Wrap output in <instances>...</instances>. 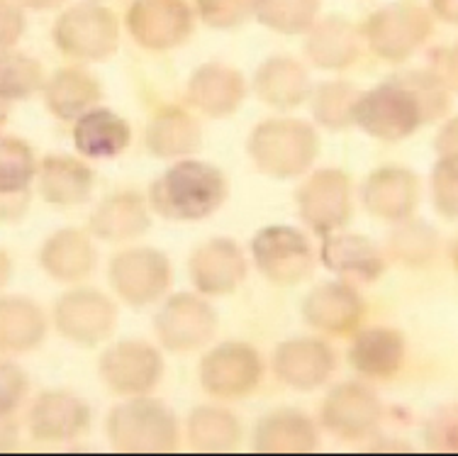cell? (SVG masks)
<instances>
[{
	"mask_svg": "<svg viewBox=\"0 0 458 456\" xmlns=\"http://www.w3.org/2000/svg\"><path fill=\"white\" fill-rule=\"evenodd\" d=\"M446 110L449 93L444 81L437 73L412 71L361 93L353 108V123L376 140L400 142Z\"/></svg>",
	"mask_w": 458,
	"mask_h": 456,
	"instance_id": "cell-1",
	"label": "cell"
},
{
	"mask_svg": "<svg viewBox=\"0 0 458 456\" xmlns=\"http://www.w3.org/2000/svg\"><path fill=\"white\" fill-rule=\"evenodd\" d=\"M220 168L205 161H178L151 185V208L166 219H203L227 201Z\"/></svg>",
	"mask_w": 458,
	"mask_h": 456,
	"instance_id": "cell-2",
	"label": "cell"
},
{
	"mask_svg": "<svg viewBox=\"0 0 458 456\" xmlns=\"http://www.w3.org/2000/svg\"><path fill=\"white\" fill-rule=\"evenodd\" d=\"M249 157L261 174L271 178L302 176L318 159V132L300 120H266L249 137Z\"/></svg>",
	"mask_w": 458,
	"mask_h": 456,
	"instance_id": "cell-3",
	"label": "cell"
},
{
	"mask_svg": "<svg viewBox=\"0 0 458 456\" xmlns=\"http://www.w3.org/2000/svg\"><path fill=\"white\" fill-rule=\"evenodd\" d=\"M107 439L117 452H174L178 447L176 415L154 398H134L113 408Z\"/></svg>",
	"mask_w": 458,
	"mask_h": 456,
	"instance_id": "cell-4",
	"label": "cell"
},
{
	"mask_svg": "<svg viewBox=\"0 0 458 456\" xmlns=\"http://www.w3.org/2000/svg\"><path fill=\"white\" fill-rule=\"evenodd\" d=\"M251 254L259 271L276 286H295L305 281L315 266L308 237L300 229L285 225L261 229L251 242Z\"/></svg>",
	"mask_w": 458,
	"mask_h": 456,
	"instance_id": "cell-5",
	"label": "cell"
},
{
	"mask_svg": "<svg viewBox=\"0 0 458 456\" xmlns=\"http://www.w3.org/2000/svg\"><path fill=\"white\" fill-rule=\"evenodd\" d=\"M54 39L71 59L103 62L117 47V20L100 5H76L59 18Z\"/></svg>",
	"mask_w": 458,
	"mask_h": 456,
	"instance_id": "cell-6",
	"label": "cell"
},
{
	"mask_svg": "<svg viewBox=\"0 0 458 456\" xmlns=\"http://www.w3.org/2000/svg\"><path fill=\"white\" fill-rule=\"evenodd\" d=\"M363 32L380 59L405 62L432 35V18L417 5H388L370 15Z\"/></svg>",
	"mask_w": 458,
	"mask_h": 456,
	"instance_id": "cell-7",
	"label": "cell"
},
{
	"mask_svg": "<svg viewBox=\"0 0 458 456\" xmlns=\"http://www.w3.org/2000/svg\"><path fill=\"white\" fill-rule=\"evenodd\" d=\"M171 263L157 249H127L110 262V286L130 305H149L171 286Z\"/></svg>",
	"mask_w": 458,
	"mask_h": 456,
	"instance_id": "cell-8",
	"label": "cell"
},
{
	"mask_svg": "<svg viewBox=\"0 0 458 456\" xmlns=\"http://www.w3.org/2000/svg\"><path fill=\"white\" fill-rule=\"evenodd\" d=\"M300 218L318 235H332L352 218V181L339 168H322L298 191Z\"/></svg>",
	"mask_w": 458,
	"mask_h": 456,
	"instance_id": "cell-9",
	"label": "cell"
},
{
	"mask_svg": "<svg viewBox=\"0 0 458 456\" xmlns=\"http://www.w3.org/2000/svg\"><path fill=\"white\" fill-rule=\"evenodd\" d=\"M54 323L71 342L96 347L113 334L117 325V307L100 290H69L56 300Z\"/></svg>",
	"mask_w": 458,
	"mask_h": 456,
	"instance_id": "cell-10",
	"label": "cell"
},
{
	"mask_svg": "<svg viewBox=\"0 0 458 456\" xmlns=\"http://www.w3.org/2000/svg\"><path fill=\"white\" fill-rule=\"evenodd\" d=\"M261 357L244 342H225L205 354L200 364V383L217 398H244L254 393L261 381Z\"/></svg>",
	"mask_w": 458,
	"mask_h": 456,
	"instance_id": "cell-11",
	"label": "cell"
},
{
	"mask_svg": "<svg viewBox=\"0 0 458 456\" xmlns=\"http://www.w3.org/2000/svg\"><path fill=\"white\" fill-rule=\"evenodd\" d=\"M383 403L378 395L361 383H342L322 403V425L344 442L369 439L383 422Z\"/></svg>",
	"mask_w": 458,
	"mask_h": 456,
	"instance_id": "cell-12",
	"label": "cell"
},
{
	"mask_svg": "<svg viewBox=\"0 0 458 456\" xmlns=\"http://www.w3.org/2000/svg\"><path fill=\"white\" fill-rule=\"evenodd\" d=\"M217 330V315L208 300L193 293H178L157 315V334L168 351L185 354L210 342Z\"/></svg>",
	"mask_w": 458,
	"mask_h": 456,
	"instance_id": "cell-13",
	"label": "cell"
},
{
	"mask_svg": "<svg viewBox=\"0 0 458 456\" xmlns=\"http://www.w3.org/2000/svg\"><path fill=\"white\" fill-rule=\"evenodd\" d=\"M164 359L151 344L124 340L100 357V376L117 395H141L159 383Z\"/></svg>",
	"mask_w": 458,
	"mask_h": 456,
	"instance_id": "cell-14",
	"label": "cell"
},
{
	"mask_svg": "<svg viewBox=\"0 0 458 456\" xmlns=\"http://www.w3.org/2000/svg\"><path fill=\"white\" fill-rule=\"evenodd\" d=\"M127 27L141 47L171 49L193 32V13L185 0H137Z\"/></svg>",
	"mask_w": 458,
	"mask_h": 456,
	"instance_id": "cell-15",
	"label": "cell"
},
{
	"mask_svg": "<svg viewBox=\"0 0 458 456\" xmlns=\"http://www.w3.org/2000/svg\"><path fill=\"white\" fill-rule=\"evenodd\" d=\"M27 425L37 442H69L90 427V408L66 391H47L30 408Z\"/></svg>",
	"mask_w": 458,
	"mask_h": 456,
	"instance_id": "cell-16",
	"label": "cell"
},
{
	"mask_svg": "<svg viewBox=\"0 0 458 456\" xmlns=\"http://www.w3.org/2000/svg\"><path fill=\"white\" fill-rule=\"evenodd\" d=\"M361 201L373 218L403 222L420 202V178L403 167L376 168L363 184Z\"/></svg>",
	"mask_w": 458,
	"mask_h": 456,
	"instance_id": "cell-17",
	"label": "cell"
},
{
	"mask_svg": "<svg viewBox=\"0 0 458 456\" xmlns=\"http://www.w3.org/2000/svg\"><path fill=\"white\" fill-rule=\"evenodd\" d=\"M274 371L285 386L295 391H315L335 371V351L319 340L298 337L278 344L274 354Z\"/></svg>",
	"mask_w": 458,
	"mask_h": 456,
	"instance_id": "cell-18",
	"label": "cell"
},
{
	"mask_svg": "<svg viewBox=\"0 0 458 456\" xmlns=\"http://www.w3.org/2000/svg\"><path fill=\"white\" fill-rule=\"evenodd\" d=\"M191 279L205 296H227L247 276V259L232 239H210L191 256Z\"/></svg>",
	"mask_w": 458,
	"mask_h": 456,
	"instance_id": "cell-19",
	"label": "cell"
},
{
	"mask_svg": "<svg viewBox=\"0 0 458 456\" xmlns=\"http://www.w3.org/2000/svg\"><path fill=\"white\" fill-rule=\"evenodd\" d=\"M366 303L353 286L342 281L322 283L302 303V315L310 327L327 334H349L361 323Z\"/></svg>",
	"mask_w": 458,
	"mask_h": 456,
	"instance_id": "cell-20",
	"label": "cell"
},
{
	"mask_svg": "<svg viewBox=\"0 0 458 456\" xmlns=\"http://www.w3.org/2000/svg\"><path fill=\"white\" fill-rule=\"evenodd\" d=\"M35 154L18 137H0V222H18L30 208Z\"/></svg>",
	"mask_w": 458,
	"mask_h": 456,
	"instance_id": "cell-21",
	"label": "cell"
},
{
	"mask_svg": "<svg viewBox=\"0 0 458 456\" xmlns=\"http://www.w3.org/2000/svg\"><path fill=\"white\" fill-rule=\"evenodd\" d=\"M247 86L242 73L222 64H205L188 83V100L210 117H227L244 100Z\"/></svg>",
	"mask_w": 458,
	"mask_h": 456,
	"instance_id": "cell-22",
	"label": "cell"
},
{
	"mask_svg": "<svg viewBox=\"0 0 458 456\" xmlns=\"http://www.w3.org/2000/svg\"><path fill=\"white\" fill-rule=\"evenodd\" d=\"M349 359L353 369L366 378L388 381L405 361V340L390 327H369L353 340Z\"/></svg>",
	"mask_w": 458,
	"mask_h": 456,
	"instance_id": "cell-23",
	"label": "cell"
},
{
	"mask_svg": "<svg viewBox=\"0 0 458 456\" xmlns=\"http://www.w3.org/2000/svg\"><path fill=\"white\" fill-rule=\"evenodd\" d=\"M318 444L315 425L298 410H276L256 425L254 447L266 454H302L315 452Z\"/></svg>",
	"mask_w": 458,
	"mask_h": 456,
	"instance_id": "cell-24",
	"label": "cell"
},
{
	"mask_svg": "<svg viewBox=\"0 0 458 456\" xmlns=\"http://www.w3.org/2000/svg\"><path fill=\"white\" fill-rule=\"evenodd\" d=\"M96 174L83 161L66 154H49L39 168V194L54 205H81L89 201Z\"/></svg>",
	"mask_w": 458,
	"mask_h": 456,
	"instance_id": "cell-25",
	"label": "cell"
},
{
	"mask_svg": "<svg viewBox=\"0 0 458 456\" xmlns=\"http://www.w3.org/2000/svg\"><path fill=\"white\" fill-rule=\"evenodd\" d=\"M39 262L52 279L64 283L81 281L96 269V249L79 229H62L47 239Z\"/></svg>",
	"mask_w": 458,
	"mask_h": 456,
	"instance_id": "cell-26",
	"label": "cell"
},
{
	"mask_svg": "<svg viewBox=\"0 0 458 456\" xmlns=\"http://www.w3.org/2000/svg\"><path fill=\"white\" fill-rule=\"evenodd\" d=\"M151 225L147 202L141 195L114 194L100 202L90 218V232L106 242H124V239L141 237Z\"/></svg>",
	"mask_w": 458,
	"mask_h": 456,
	"instance_id": "cell-27",
	"label": "cell"
},
{
	"mask_svg": "<svg viewBox=\"0 0 458 456\" xmlns=\"http://www.w3.org/2000/svg\"><path fill=\"white\" fill-rule=\"evenodd\" d=\"M73 142H76V150L83 157L113 159L130 147L132 130H130V125L124 123L120 115L100 108V110L83 113L76 120Z\"/></svg>",
	"mask_w": 458,
	"mask_h": 456,
	"instance_id": "cell-28",
	"label": "cell"
},
{
	"mask_svg": "<svg viewBox=\"0 0 458 456\" xmlns=\"http://www.w3.org/2000/svg\"><path fill=\"white\" fill-rule=\"evenodd\" d=\"M322 262L329 271L359 281H376L386 269V259L378 246L361 235H327Z\"/></svg>",
	"mask_w": 458,
	"mask_h": 456,
	"instance_id": "cell-29",
	"label": "cell"
},
{
	"mask_svg": "<svg viewBox=\"0 0 458 456\" xmlns=\"http://www.w3.org/2000/svg\"><path fill=\"white\" fill-rule=\"evenodd\" d=\"M147 150L157 159L191 157L203 144L200 125L181 108H164L147 125Z\"/></svg>",
	"mask_w": 458,
	"mask_h": 456,
	"instance_id": "cell-30",
	"label": "cell"
},
{
	"mask_svg": "<svg viewBox=\"0 0 458 456\" xmlns=\"http://www.w3.org/2000/svg\"><path fill=\"white\" fill-rule=\"evenodd\" d=\"M47 320L32 300L0 298V354H25L45 340Z\"/></svg>",
	"mask_w": 458,
	"mask_h": 456,
	"instance_id": "cell-31",
	"label": "cell"
},
{
	"mask_svg": "<svg viewBox=\"0 0 458 456\" xmlns=\"http://www.w3.org/2000/svg\"><path fill=\"white\" fill-rule=\"evenodd\" d=\"M256 93L268 106L281 108V110L295 108L310 93L308 73L298 62L276 56L256 73Z\"/></svg>",
	"mask_w": 458,
	"mask_h": 456,
	"instance_id": "cell-32",
	"label": "cell"
},
{
	"mask_svg": "<svg viewBox=\"0 0 458 456\" xmlns=\"http://www.w3.org/2000/svg\"><path fill=\"white\" fill-rule=\"evenodd\" d=\"M308 54L319 69H346L361 54V37L342 18H329L312 32Z\"/></svg>",
	"mask_w": 458,
	"mask_h": 456,
	"instance_id": "cell-33",
	"label": "cell"
},
{
	"mask_svg": "<svg viewBox=\"0 0 458 456\" xmlns=\"http://www.w3.org/2000/svg\"><path fill=\"white\" fill-rule=\"evenodd\" d=\"M47 108L62 120H73L89 113V108L100 100L98 81L83 69H62L54 73L45 88Z\"/></svg>",
	"mask_w": 458,
	"mask_h": 456,
	"instance_id": "cell-34",
	"label": "cell"
},
{
	"mask_svg": "<svg viewBox=\"0 0 458 456\" xmlns=\"http://www.w3.org/2000/svg\"><path fill=\"white\" fill-rule=\"evenodd\" d=\"M242 439V425L222 408H195L188 417V442L198 452H232Z\"/></svg>",
	"mask_w": 458,
	"mask_h": 456,
	"instance_id": "cell-35",
	"label": "cell"
},
{
	"mask_svg": "<svg viewBox=\"0 0 458 456\" xmlns=\"http://www.w3.org/2000/svg\"><path fill=\"white\" fill-rule=\"evenodd\" d=\"M388 249L405 266H427L439 252V235L432 225L407 218L400 228L393 229Z\"/></svg>",
	"mask_w": 458,
	"mask_h": 456,
	"instance_id": "cell-36",
	"label": "cell"
},
{
	"mask_svg": "<svg viewBox=\"0 0 458 456\" xmlns=\"http://www.w3.org/2000/svg\"><path fill=\"white\" fill-rule=\"evenodd\" d=\"M45 83L42 64L20 52L0 54V96L5 100H25Z\"/></svg>",
	"mask_w": 458,
	"mask_h": 456,
	"instance_id": "cell-37",
	"label": "cell"
},
{
	"mask_svg": "<svg viewBox=\"0 0 458 456\" xmlns=\"http://www.w3.org/2000/svg\"><path fill=\"white\" fill-rule=\"evenodd\" d=\"M361 93L352 83H322L312 100V113L319 125L327 130H344L346 125L353 123V108L359 103Z\"/></svg>",
	"mask_w": 458,
	"mask_h": 456,
	"instance_id": "cell-38",
	"label": "cell"
},
{
	"mask_svg": "<svg viewBox=\"0 0 458 456\" xmlns=\"http://www.w3.org/2000/svg\"><path fill=\"white\" fill-rule=\"evenodd\" d=\"M259 20L278 32H305L318 15L319 0H254Z\"/></svg>",
	"mask_w": 458,
	"mask_h": 456,
	"instance_id": "cell-39",
	"label": "cell"
},
{
	"mask_svg": "<svg viewBox=\"0 0 458 456\" xmlns=\"http://www.w3.org/2000/svg\"><path fill=\"white\" fill-rule=\"evenodd\" d=\"M424 444L432 452H458V403L441 405L427 417Z\"/></svg>",
	"mask_w": 458,
	"mask_h": 456,
	"instance_id": "cell-40",
	"label": "cell"
},
{
	"mask_svg": "<svg viewBox=\"0 0 458 456\" xmlns=\"http://www.w3.org/2000/svg\"><path fill=\"white\" fill-rule=\"evenodd\" d=\"M432 195L437 211L458 219V157H441L432 174Z\"/></svg>",
	"mask_w": 458,
	"mask_h": 456,
	"instance_id": "cell-41",
	"label": "cell"
},
{
	"mask_svg": "<svg viewBox=\"0 0 458 456\" xmlns=\"http://www.w3.org/2000/svg\"><path fill=\"white\" fill-rule=\"evenodd\" d=\"M200 15L212 27H237L251 15L254 0H198Z\"/></svg>",
	"mask_w": 458,
	"mask_h": 456,
	"instance_id": "cell-42",
	"label": "cell"
},
{
	"mask_svg": "<svg viewBox=\"0 0 458 456\" xmlns=\"http://www.w3.org/2000/svg\"><path fill=\"white\" fill-rule=\"evenodd\" d=\"M25 393V371L13 361H0V415H15Z\"/></svg>",
	"mask_w": 458,
	"mask_h": 456,
	"instance_id": "cell-43",
	"label": "cell"
},
{
	"mask_svg": "<svg viewBox=\"0 0 458 456\" xmlns=\"http://www.w3.org/2000/svg\"><path fill=\"white\" fill-rule=\"evenodd\" d=\"M25 30V18L15 3L0 0V49L10 47Z\"/></svg>",
	"mask_w": 458,
	"mask_h": 456,
	"instance_id": "cell-44",
	"label": "cell"
},
{
	"mask_svg": "<svg viewBox=\"0 0 458 456\" xmlns=\"http://www.w3.org/2000/svg\"><path fill=\"white\" fill-rule=\"evenodd\" d=\"M434 147L439 151V157H458V117H451L437 134Z\"/></svg>",
	"mask_w": 458,
	"mask_h": 456,
	"instance_id": "cell-45",
	"label": "cell"
},
{
	"mask_svg": "<svg viewBox=\"0 0 458 456\" xmlns=\"http://www.w3.org/2000/svg\"><path fill=\"white\" fill-rule=\"evenodd\" d=\"M437 76L444 81V86H451L454 90H458V44H454L451 49L444 52Z\"/></svg>",
	"mask_w": 458,
	"mask_h": 456,
	"instance_id": "cell-46",
	"label": "cell"
},
{
	"mask_svg": "<svg viewBox=\"0 0 458 456\" xmlns=\"http://www.w3.org/2000/svg\"><path fill=\"white\" fill-rule=\"evenodd\" d=\"M18 444V420L15 415H0V452H10Z\"/></svg>",
	"mask_w": 458,
	"mask_h": 456,
	"instance_id": "cell-47",
	"label": "cell"
},
{
	"mask_svg": "<svg viewBox=\"0 0 458 456\" xmlns=\"http://www.w3.org/2000/svg\"><path fill=\"white\" fill-rule=\"evenodd\" d=\"M434 13L439 15L444 22L458 25V0H432Z\"/></svg>",
	"mask_w": 458,
	"mask_h": 456,
	"instance_id": "cell-48",
	"label": "cell"
},
{
	"mask_svg": "<svg viewBox=\"0 0 458 456\" xmlns=\"http://www.w3.org/2000/svg\"><path fill=\"white\" fill-rule=\"evenodd\" d=\"M10 273H13V262H10L8 252L0 249V290L5 288V283L10 281Z\"/></svg>",
	"mask_w": 458,
	"mask_h": 456,
	"instance_id": "cell-49",
	"label": "cell"
},
{
	"mask_svg": "<svg viewBox=\"0 0 458 456\" xmlns=\"http://www.w3.org/2000/svg\"><path fill=\"white\" fill-rule=\"evenodd\" d=\"M27 8H35V10H49L56 8V5H62L64 0H22Z\"/></svg>",
	"mask_w": 458,
	"mask_h": 456,
	"instance_id": "cell-50",
	"label": "cell"
},
{
	"mask_svg": "<svg viewBox=\"0 0 458 456\" xmlns=\"http://www.w3.org/2000/svg\"><path fill=\"white\" fill-rule=\"evenodd\" d=\"M10 115V100H5V98L0 96V125L8 120Z\"/></svg>",
	"mask_w": 458,
	"mask_h": 456,
	"instance_id": "cell-51",
	"label": "cell"
},
{
	"mask_svg": "<svg viewBox=\"0 0 458 456\" xmlns=\"http://www.w3.org/2000/svg\"><path fill=\"white\" fill-rule=\"evenodd\" d=\"M451 262H454V266H456V271H458V237L456 242L451 245Z\"/></svg>",
	"mask_w": 458,
	"mask_h": 456,
	"instance_id": "cell-52",
	"label": "cell"
}]
</instances>
